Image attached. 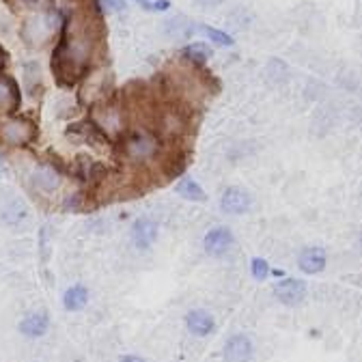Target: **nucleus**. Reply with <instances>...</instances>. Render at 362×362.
I'll list each match as a JSON object with an SVG mask.
<instances>
[{
  "mask_svg": "<svg viewBox=\"0 0 362 362\" xmlns=\"http://www.w3.org/2000/svg\"><path fill=\"white\" fill-rule=\"evenodd\" d=\"M160 141L158 136L149 129H134L127 134V139L123 143V151L132 162H151L160 153Z\"/></svg>",
  "mask_w": 362,
  "mask_h": 362,
  "instance_id": "f257e3e1",
  "label": "nucleus"
},
{
  "mask_svg": "<svg viewBox=\"0 0 362 362\" xmlns=\"http://www.w3.org/2000/svg\"><path fill=\"white\" fill-rule=\"evenodd\" d=\"M37 139V125L30 119L13 117L0 125V143L7 147H28Z\"/></svg>",
  "mask_w": 362,
  "mask_h": 362,
  "instance_id": "f03ea898",
  "label": "nucleus"
},
{
  "mask_svg": "<svg viewBox=\"0 0 362 362\" xmlns=\"http://www.w3.org/2000/svg\"><path fill=\"white\" fill-rule=\"evenodd\" d=\"M59 26L63 28V20L57 11L39 13L24 24V39H28V43H33V45H39L48 39L52 35V30H57Z\"/></svg>",
  "mask_w": 362,
  "mask_h": 362,
  "instance_id": "7ed1b4c3",
  "label": "nucleus"
},
{
  "mask_svg": "<svg viewBox=\"0 0 362 362\" xmlns=\"http://www.w3.org/2000/svg\"><path fill=\"white\" fill-rule=\"evenodd\" d=\"M252 205V194L246 190V188H240V186H231L222 192V199H220V207L224 214H231V216H240V214H246Z\"/></svg>",
  "mask_w": 362,
  "mask_h": 362,
  "instance_id": "20e7f679",
  "label": "nucleus"
},
{
  "mask_svg": "<svg viewBox=\"0 0 362 362\" xmlns=\"http://www.w3.org/2000/svg\"><path fill=\"white\" fill-rule=\"evenodd\" d=\"M158 233H160V226L153 218L143 216L132 224V242L139 250L151 248L158 240Z\"/></svg>",
  "mask_w": 362,
  "mask_h": 362,
  "instance_id": "39448f33",
  "label": "nucleus"
},
{
  "mask_svg": "<svg viewBox=\"0 0 362 362\" xmlns=\"http://www.w3.org/2000/svg\"><path fill=\"white\" fill-rule=\"evenodd\" d=\"M233 244H235V238L229 226H214V229L207 231V235L203 240V246H205L207 255H211V257L226 255Z\"/></svg>",
  "mask_w": 362,
  "mask_h": 362,
  "instance_id": "423d86ee",
  "label": "nucleus"
},
{
  "mask_svg": "<svg viewBox=\"0 0 362 362\" xmlns=\"http://www.w3.org/2000/svg\"><path fill=\"white\" fill-rule=\"evenodd\" d=\"M252 341L246 334H233L226 339L224 347H222V358L224 362H250L252 358Z\"/></svg>",
  "mask_w": 362,
  "mask_h": 362,
  "instance_id": "0eeeda50",
  "label": "nucleus"
},
{
  "mask_svg": "<svg viewBox=\"0 0 362 362\" xmlns=\"http://www.w3.org/2000/svg\"><path fill=\"white\" fill-rule=\"evenodd\" d=\"M274 298L287 306H296L306 298V285L298 279H285L274 285Z\"/></svg>",
  "mask_w": 362,
  "mask_h": 362,
  "instance_id": "6e6552de",
  "label": "nucleus"
},
{
  "mask_svg": "<svg viewBox=\"0 0 362 362\" xmlns=\"http://www.w3.org/2000/svg\"><path fill=\"white\" fill-rule=\"evenodd\" d=\"M22 95L11 76H0V112L13 115L20 108Z\"/></svg>",
  "mask_w": 362,
  "mask_h": 362,
  "instance_id": "1a4fd4ad",
  "label": "nucleus"
},
{
  "mask_svg": "<svg viewBox=\"0 0 362 362\" xmlns=\"http://www.w3.org/2000/svg\"><path fill=\"white\" fill-rule=\"evenodd\" d=\"M326 263H328V255L324 248L320 246H310V248H304L300 259H298V265L304 274H320V272L326 269Z\"/></svg>",
  "mask_w": 362,
  "mask_h": 362,
  "instance_id": "9d476101",
  "label": "nucleus"
},
{
  "mask_svg": "<svg viewBox=\"0 0 362 362\" xmlns=\"http://www.w3.org/2000/svg\"><path fill=\"white\" fill-rule=\"evenodd\" d=\"M186 328L194 337H209L216 330V322H214L211 313H207L203 308H194L186 315Z\"/></svg>",
  "mask_w": 362,
  "mask_h": 362,
  "instance_id": "9b49d317",
  "label": "nucleus"
},
{
  "mask_svg": "<svg viewBox=\"0 0 362 362\" xmlns=\"http://www.w3.org/2000/svg\"><path fill=\"white\" fill-rule=\"evenodd\" d=\"M33 186L39 192H54L61 186L59 168H54L52 164H41V166H37L35 173H33Z\"/></svg>",
  "mask_w": 362,
  "mask_h": 362,
  "instance_id": "f8f14e48",
  "label": "nucleus"
},
{
  "mask_svg": "<svg viewBox=\"0 0 362 362\" xmlns=\"http://www.w3.org/2000/svg\"><path fill=\"white\" fill-rule=\"evenodd\" d=\"M20 332L24 337H30V339H39L43 337L45 332H48L50 328V317L45 315V313H28L22 317V322H20Z\"/></svg>",
  "mask_w": 362,
  "mask_h": 362,
  "instance_id": "ddd939ff",
  "label": "nucleus"
},
{
  "mask_svg": "<svg viewBox=\"0 0 362 362\" xmlns=\"http://www.w3.org/2000/svg\"><path fill=\"white\" fill-rule=\"evenodd\" d=\"M177 194H181V199H188V201H199V203H205L207 201V194L205 190L197 184V181L190 177V175H181L177 179V186H175Z\"/></svg>",
  "mask_w": 362,
  "mask_h": 362,
  "instance_id": "4468645a",
  "label": "nucleus"
},
{
  "mask_svg": "<svg viewBox=\"0 0 362 362\" xmlns=\"http://www.w3.org/2000/svg\"><path fill=\"white\" fill-rule=\"evenodd\" d=\"M88 304V289L84 285H74L63 293V306L69 313H78Z\"/></svg>",
  "mask_w": 362,
  "mask_h": 362,
  "instance_id": "2eb2a0df",
  "label": "nucleus"
},
{
  "mask_svg": "<svg viewBox=\"0 0 362 362\" xmlns=\"http://www.w3.org/2000/svg\"><path fill=\"white\" fill-rule=\"evenodd\" d=\"M184 57L188 61L197 63V65H203L209 59V50L205 48L203 43H190V45H186V48H184Z\"/></svg>",
  "mask_w": 362,
  "mask_h": 362,
  "instance_id": "dca6fc26",
  "label": "nucleus"
},
{
  "mask_svg": "<svg viewBox=\"0 0 362 362\" xmlns=\"http://www.w3.org/2000/svg\"><path fill=\"white\" fill-rule=\"evenodd\" d=\"M201 28H203V33L207 35V39L209 41H214V43H218V45H233V39H231V35H226V33H222V30H218V28H211V26H207V24H201Z\"/></svg>",
  "mask_w": 362,
  "mask_h": 362,
  "instance_id": "f3484780",
  "label": "nucleus"
},
{
  "mask_svg": "<svg viewBox=\"0 0 362 362\" xmlns=\"http://www.w3.org/2000/svg\"><path fill=\"white\" fill-rule=\"evenodd\" d=\"M269 263L265 261V259H261V257H255L252 261H250V274L255 276V281H265L267 276H269Z\"/></svg>",
  "mask_w": 362,
  "mask_h": 362,
  "instance_id": "a211bd4d",
  "label": "nucleus"
},
{
  "mask_svg": "<svg viewBox=\"0 0 362 362\" xmlns=\"http://www.w3.org/2000/svg\"><path fill=\"white\" fill-rule=\"evenodd\" d=\"M24 216H26V209H24L22 205L18 207V211H11V207H7V209L3 211V220H5L7 224H18V222L24 220Z\"/></svg>",
  "mask_w": 362,
  "mask_h": 362,
  "instance_id": "6ab92c4d",
  "label": "nucleus"
},
{
  "mask_svg": "<svg viewBox=\"0 0 362 362\" xmlns=\"http://www.w3.org/2000/svg\"><path fill=\"white\" fill-rule=\"evenodd\" d=\"M145 9H149V11H166L168 7H170V0H147V3L143 5Z\"/></svg>",
  "mask_w": 362,
  "mask_h": 362,
  "instance_id": "aec40b11",
  "label": "nucleus"
},
{
  "mask_svg": "<svg viewBox=\"0 0 362 362\" xmlns=\"http://www.w3.org/2000/svg\"><path fill=\"white\" fill-rule=\"evenodd\" d=\"M100 5L108 11H123L125 9V3L123 0H100Z\"/></svg>",
  "mask_w": 362,
  "mask_h": 362,
  "instance_id": "412c9836",
  "label": "nucleus"
},
{
  "mask_svg": "<svg viewBox=\"0 0 362 362\" xmlns=\"http://www.w3.org/2000/svg\"><path fill=\"white\" fill-rule=\"evenodd\" d=\"M119 362H145V358H141V356H136V354H127V356H123Z\"/></svg>",
  "mask_w": 362,
  "mask_h": 362,
  "instance_id": "4be33fe9",
  "label": "nucleus"
},
{
  "mask_svg": "<svg viewBox=\"0 0 362 362\" xmlns=\"http://www.w3.org/2000/svg\"><path fill=\"white\" fill-rule=\"evenodd\" d=\"M197 5H201V7H216V5H220L222 0H194Z\"/></svg>",
  "mask_w": 362,
  "mask_h": 362,
  "instance_id": "5701e85b",
  "label": "nucleus"
},
{
  "mask_svg": "<svg viewBox=\"0 0 362 362\" xmlns=\"http://www.w3.org/2000/svg\"><path fill=\"white\" fill-rule=\"evenodd\" d=\"M18 3L22 5V7H28V9H35L39 3H41V0H18Z\"/></svg>",
  "mask_w": 362,
  "mask_h": 362,
  "instance_id": "b1692460",
  "label": "nucleus"
},
{
  "mask_svg": "<svg viewBox=\"0 0 362 362\" xmlns=\"http://www.w3.org/2000/svg\"><path fill=\"white\" fill-rule=\"evenodd\" d=\"M5 63H7V52L3 50V45H0V69L5 67Z\"/></svg>",
  "mask_w": 362,
  "mask_h": 362,
  "instance_id": "393cba45",
  "label": "nucleus"
},
{
  "mask_svg": "<svg viewBox=\"0 0 362 362\" xmlns=\"http://www.w3.org/2000/svg\"><path fill=\"white\" fill-rule=\"evenodd\" d=\"M3 173H5V164H3V162H0V175H3Z\"/></svg>",
  "mask_w": 362,
  "mask_h": 362,
  "instance_id": "a878e982",
  "label": "nucleus"
},
{
  "mask_svg": "<svg viewBox=\"0 0 362 362\" xmlns=\"http://www.w3.org/2000/svg\"><path fill=\"white\" fill-rule=\"evenodd\" d=\"M134 3H141V5H145V3H147V0H134Z\"/></svg>",
  "mask_w": 362,
  "mask_h": 362,
  "instance_id": "bb28decb",
  "label": "nucleus"
},
{
  "mask_svg": "<svg viewBox=\"0 0 362 362\" xmlns=\"http://www.w3.org/2000/svg\"><path fill=\"white\" fill-rule=\"evenodd\" d=\"M360 244H362V238H360Z\"/></svg>",
  "mask_w": 362,
  "mask_h": 362,
  "instance_id": "cd10ccee",
  "label": "nucleus"
},
{
  "mask_svg": "<svg viewBox=\"0 0 362 362\" xmlns=\"http://www.w3.org/2000/svg\"><path fill=\"white\" fill-rule=\"evenodd\" d=\"M360 194H362V190H360Z\"/></svg>",
  "mask_w": 362,
  "mask_h": 362,
  "instance_id": "c85d7f7f",
  "label": "nucleus"
}]
</instances>
